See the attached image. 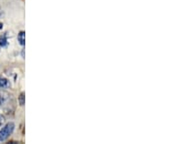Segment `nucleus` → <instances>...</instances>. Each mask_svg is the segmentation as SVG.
Masks as SVG:
<instances>
[{"label": "nucleus", "mask_w": 175, "mask_h": 144, "mask_svg": "<svg viewBox=\"0 0 175 144\" xmlns=\"http://www.w3.org/2000/svg\"><path fill=\"white\" fill-rule=\"evenodd\" d=\"M5 123V117L3 116V115H1L0 114V128L2 127V125Z\"/></svg>", "instance_id": "423d86ee"}, {"label": "nucleus", "mask_w": 175, "mask_h": 144, "mask_svg": "<svg viewBox=\"0 0 175 144\" xmlns=\"http://www.w3.org/2000/svg\"><path fill=\"white\" fill-rule=\"evenodd\" d=\"M15 130V124L14 123H8L6 126H4L0 130V142L7 139L8 137L12 134V133Z\"/></svg>", "instance_id": "f257e3e1"}, {"label": "nucleus", "mask_w": 175, "mask_h": 144, "mask_svg": "<svg viewBox=\"0 0 175 144\" xmlns=\"http://www.w3.org/2000/svg\"><path fill=\"white\" fill-rule=\"evenodd\" d=\"M18 42H20V44L22 46H23L24 44H26V33H24L23 31H21V32L18 33Z\"/></svg>", "instance_id": "f03ea898"}, {"label": "nucleus", "mask_w": 175, "mask_h": 144, "mask_svg": "<svg viewBox=\"0 0 175 144\" xmlns=\"http://www.w3.org/2000/svg\"><path fill=\"white\" fill-rule=\"evenodd\" d=\"M9 86V81L3 77H0V89H4Z\"/></svg>", "instance_id": "20e7f679"}, {"label": "nucleus", "mask_w": 175, "mask_h": 144, "mask_svg": "<svg viewBox=\"0 0 175 144\" xmlns=\"http://www.w3.org/2000/svg\"><path fill=\"white\" fill-rule=\"evenodd\" d=\"M24 93H22V95L20 96V97H18V102H20L21 105H23L24 104Z\"/></svg>", "instance_id": "39448f33"}, {"label": "nucleus", "mask_w": 175, "mask_h": 144, "mask_svg": "<svg viewBox=\"0 0 175 144\" xmlns=\"http://www.w3.org/2000/svg\"><path fill=\"white\" fill-rule=\"evenodd\" d=\"M7 43H8L7 35H6V34H2L1 36H0V46H1V47L7 46Z\"/></svg>", "instance_id": "7ed1b4c3"}]
</instances>
